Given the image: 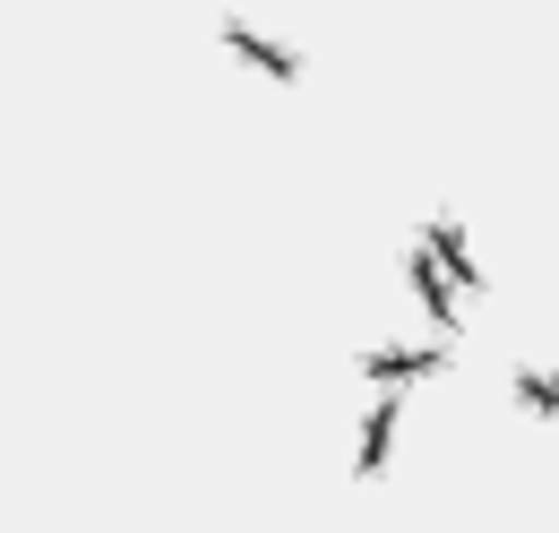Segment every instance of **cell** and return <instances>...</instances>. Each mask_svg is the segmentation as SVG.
<instances>
[{
    "label": "cell",
    "instance_id": "cell-6",
    "mask_svg": "<svg viewBox=\"0 0 559 533\" xmlns=\"http://www.w3.org/2000/svg\"><path fill=\"white\" fill-rule=\"evenodd\" d=\"M516 404H534V413H551V422H559V379H551V370H516Z\"/></svg>",
    "mask_w": 559,
    "mask_h": 533
},
{
    "label": "cell",
    "instance_id": "cell-1",
    "mask_svg": "<svg viewBox=\"0 0 559 533\" xmlns=\"http://www.w3.org/2000/svg\"><path fill=\"white\" fill-rule=\"evenodd\" d=\"M421 259L439 266V284L456 275V293H483V266H474V250H465V224H456V215H430V233H421Z\"/></svg>",
    "mask_w": 559,
    "mask_h": 533
},
{
    "label": "cell",
    "instance_id": "cell-3",
    "mask_svg": "<svg viewBox=\"0 0 559 533\" xmlns=\"http://www.w3.org/2000/svg\"><path fill=\"white\" fill-rule=\"evenodd\" d=\"M448 353L439 344H379V353H361V370L379 379V388H396V379H430Z\"/></svg>",
    "mask_w": 559,
    "mask_h": 533
},
{
    "label": "cell",
    "instance_id": "cell-5",
    "mask_svg": "<svg viewBox=\"0 0 559 533\" xmlns=\"http://www.w3.org/2000/svg\"><path fill=\"white\" fill-rule=\"evenodd\" d=\"M405 275H414V293H421V310H430V328H456V293L439 284V266L414 250V259H405Z\"/></svg>",
    "mask_w": 559,
    "mask_h": 533
},
{
    "label": "cell",
    "instance_id": "cell-2",
    "mask_svg": "<svg viewBox=\"0 0 559 533\" xmlns=\"http://www.w3.org/2000/svg\"><path fill=\"white\" fill-rule=\"evenodd\" d=\"M224 52H233V61H250V69H267V78H284V86L301 78V52H284L276 35H259L250 17H224Z\"/></svg>",
    "mask_w": 559,
    "mask_h": 533
},
{
    "label": "cell",
    "instance_id": "cell-4",
    "mask_svg": "<svg viewBox=\"0 0 559 533\" xmlns=\"http://www.w3.org/2000/svg\"><path fill=\"white\" fill-rule=\"evenodd\" d=\"M388 448H396V388H388V396L370 404V422H361V457H353V473L370 482V473L388 465Z\"/></svg>",
    "mask_w": 559,
    "mask_h": 533
}]
</instances>
